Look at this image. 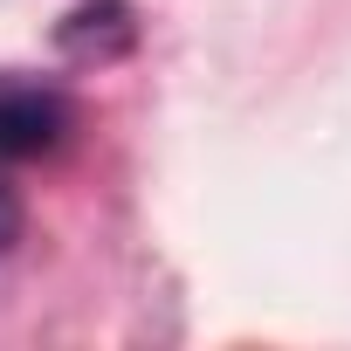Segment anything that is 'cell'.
Segmentation results:
<instances>
[{"instance_id": "6da1fadb", "label": "cell", "mask_w": 351, "mask_h": 351, "mask_svg": "<svg viewBox=\"0 0 351 351\" xmlns=\"http://www.w3.org/2000/svg\"><path fill=\"white\" fill-rule=\"evenodd\" d=\"M62 131H69L62 90L0 69V158H35V152H49Z\"/></svg>"}, {"instance_id": "7a4b0ae2", "label": "cell", "mask_w": 351, "mask_h": 351, "mask_svg": "<svg viewBox=\"0 0 351 351\" xmlns=\"http://www.w3.org/2000/svg\"><path fill=\"white\" fill-rule=\"evenodd\" d=\"M21 234V200H14V186L0 180V255H8V241Z\"/></svg>"}]
</instances>
